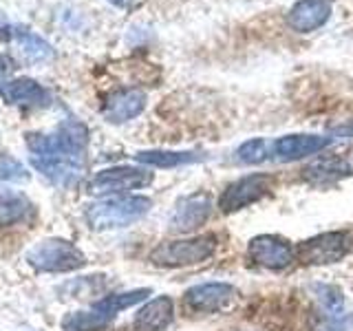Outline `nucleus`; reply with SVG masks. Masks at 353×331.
I'll use <instances>...</instances> for the list:
<instances>
[{"mask_svg":"<svg viewBox=\"0 0 353 331\" xmlns=\"http://www.w3.org/2000/svg\"><path fill=\"white\" fill-rule=\"evenodd\" d=\"M29 265L36 272H73L84 268V254L77 250L73 243L62 239H47L38 243L36 248L27 254Z\"/></svg>","mask_w":353,"mask_h":331,"instance_id":"4","label":"nucleus"},{"mask_svg":"<svg viewBox=\"0 0 353 331\" xmlns=\"http://www.w3.org/2000/svg\"><path fill=\"white\" fill-rule=\"evenodd\" d=\"M272 152V143H268L265 139H250L245 143H241L239 150H236V161L239 163H245V166H252V163H261L270 157Z\"/></svg>","mask_w":353,"mask_h":331,"instance_id":"23","label":"nucleus"},{"mask_svg":"<svg viewBox=\"0 0 353 331\" xmlns=\"http://www.w3.org/2000/svg\"><path fill=\"white\" fill-rule=\"evenodd\" d=\"M316 296L320 305L325 307V312L331 318H342V312H345V298H342L340 287L336 285H316Z\"/></svg>","mask_w":353,"mask_h":331,"instance_id":"22","label":"nucleus"},{"mask_svg":"<svg viewBox=\"0 0 353 331\" xmlns=\"http://www.w3.org/2000/svg\"><path fill=\"white\" fill-rule=\"evenodd\" d=\"M7 71H9V62H7V58L0 55V80H3V77L7 75Z\"/></svg>","mask_w":353,"mask_h":331,"instance_id":"25","label":"nucleus"},{"mask_svg":"<svg viewBox=\"0 0 353 331\" xmlns=\"http://www.w3.org/2000/svg\"><path fill=\"white\" fill-rule=\"evenodd\" d=\"M216 243L214 234L165 241L150 252V261L159 268H188V265L205 263L216 252Z\"/></svg>","mask_w":353,"mask_h":331,"instance_id":"3","label":"nucleus"},{"mask_svg":"<svg viewBox=\"0 0 353 331\" xmlns=\"http://www.w3.org/2000/svg\"><path fill=\"white\" fill-rule=\"evenodd\" d=\"M351 252V237L345 230L323 232V234L303 241L296 248V259L303 265H331Z\"/></svg>","mask_w":353,"mask_h":331,"instance_id":"5","label":"nucleus"},{"mask_svg":"<svg viewBox=\"0 0 353 331\" xmlns=\"http://www.w3.org/2000/svg\"><path fill=\"white\" fill-rule=\"evenodd\" d=\"M135 159L143 166H154V168H176V166L199 161L201 154L181 150H141L135 154Z\"/></svg>","mask_w":353,"mask_h":331,"instance_id":"18","label":"nucleus"},{"mask_svg":"<svg viewBox=\"0 0 353 331\" xmlns=\"http://www.w3.org/2000/svg\"><path fill=\"white\" fill-rule=\"evenodd\" d=\"M329 143L331 139L323 135H285L272 143V152L281 161H296L325 150Z\"/></svg>","mask_w":353,"mask_h":331,"instance_id":"13","label":"nucleus"},{"mask_svg":"<svg viewBox=\"0 0 353 331\" xmlns=\"http://www.w3.org/2000/svg\"><path fill=\"white\" fill-rule=\"evenodd\" d=\"M108 325V320L104 316H99L97 312H75L69 314L62 320L64 331H99Z\"/></svg>","mask_w":353,"mask_h":331,"instance_id":"21","label":"nucleus"},{"mask_svg":"<svg viewBox=\"0 0 353 331\" xmlns=\"http://www.w3.org/2000/svg\"><path fill=\"white\" fill-rule=\"evenodd\" d=\"M353 174V163L345 157H325L305 168V179L312 183H327Z\"/></svg>","mask_w":353,"mask_h":331,"instance_id":"16","label":"nucleus"},{"mask_svg":"<svg viewBox=\"0 0 353 331\" xmlns=\"http://www.w3.org/2000/svg\"><path fill=\"white\" fill-rule=\"evenodd\" d=\"M174 309L168 296L152 298L150 303L143 305L135 316V329L137 331H163L172 323Z\"/></svg>","mask_w":353,"mask_h":331,"instance_id":"15","label":"nucleus"},{"mask_svg":"<svg viewBox=\"0 0 353 331\" xmlns=\"http://www.w3.org/2000/svg\"><path fill=\"white\" fill-rule=\"evenodd\" d=\"M214 210L212 197L205 192H194L183 197L179 203H176L174 212L170 214L168 225L172 232H179V234H188V232H194L196 228H201L205 221L210 219Z\"/></svg>","mask_w":353,"mask_h":331,"instance_id":"10","label":"nucleus"},{"mask_svg":"<svg viewBox=\"0 0 353 331\" xmlns=\"http://www.w3.org/2000/svg\"><path fill=\"white\" fill-rule=\"evenodd\" d=\"M0 97L14 106H47L51 99L47 88L36 80H29V77L3 82L0 84Z\"/></svg>","mask_w":353,"mask_h":331,"instance_id":"14","label":"nucleus"},{"mask_svg":"<svg viewBox=\"0 0 353 331\" xmlns=\"http://www.w3.org/2000/svg\"><path fill=\"white\" fill-rule=\"evenodd\" d=\"M236 290L230 283H201L183 294V303L196 314H216L236 301Z\"/></svg>","mask_w":353,"mask_h":331,"instance_id":"9","label":"nucleus"},{"mask_svg":"<svg viewBox=\"0 0 353 331\" xmlns=\"http://www.w3.org/2000/svg\"><path fill=\"white\" fill-rule=\"evenodd\" d=\"M331 16V0H298L287 14V25L298 33L320 29Z\"/></svg>","mask_w":353,"mask_h":331,"instance_id":"11","label":"nucleus"},{"mask_svg":"<svg viewBox=\"0 0 353 331\" xmlns=\"http://www.w3.org/2000/svg\"><path fill=\"white\" fill-rule=\"evenodd\" d=\"M146 296H150V290H130V292H121V294H110V296L102 298V301H97L91 309L97 312L99 316H104L106 320H110L119 312H124V309L141 303Z\"/></svg>","mask_w":353,"mask_h":331,"instance_id":"17","label":"nucleus"},{"mask_svg":"<svg viewBox=\"0 0 353 331\" xmlns=\"http://www.w3.org/2000/svg\"><path fill=\"white\" fill-rule=\"evenodd\" d=\"M272 177L263 172H254L248 177H241L239 181L230 183L223 194L219 197V208L223 214L239 212V210L248 208L250 203H256L259 199L270 194L272 190Z\"/></svg>","mask_w":353,"mask_h":331,"instance_id":"6","label":"nucleus"},{"mask_svg":"<svg viewBox=\"0 0 353 331\" xmlns=\"http://www.w3.org/2000/svg\"><path fill=\"white\" fill-rule=\"evenodd\" d=\"M152 208L148 197H110L86 208L84 219L91 230H119L143 219Z\"/></svg>","mask_w":353,"mask_h":331,"instance_id":"2","label":"nucleus"},{"mask_svg":"<svg viewBox=\"0 0 353 331\" xmlns=\"http://www.w3.org/2000/svg\"><path fill=\"white\" fill-rule=\"evenodd\" d=\"M152 181V172L132 166H117V168L99 170L91 181L93 194H119L128 190H139Z\"/></svg>","mask_w":353,"mask_h":331,"instance_id":"7","label":"nucleus"},{"mask_svg":"<svg viewBox=\"0 0 353 331\" xmlns=\"http://www.w3.org/2000/svg\"><path fill=\"white\" fill-rule=\"evenodd\" d=\"M143 108H146V93L139 88H124V91L108 95L102 113L110 124H124L137 117Z\"/></svg>","mask_w":353,"mask_h":331,"instance_id":"12","label":"nucleus"},{"mask_svg":"<svg viewBox=\"0 0 353 331\" xmlns=\"http://www.w3.org/2000/svg\"><path fill=\"white\" fill-rule=\"evenodd\" d=\"M31 201L20 192H0V228L22 223L31 214Z\"/></svg>","mask_w":353,"mask_h":331,"instance_id":"19","label":"nucleus"},{"mask_svg":"<svg viewBox=\"0 0 353 331\" xmlns=\"http://www.w3.org/2000/svg\"><path fill=\"white\" fill-rule=\"evenodd\" d=\"M27 170L20 161L11 159V157H0V183L5 181H25L27 179Z\"/></svg>","mask_w":353,"mask_h":331,"instance_id":"24","label":"nucleus"},{"mask_svg":"<svg viewBox=\"0 0 353 331\" xmlns=\"http://www.w3.org/2000/svg\"><path fill=\"white\" fill-rule=\"evenodd\" d=\"M88 130L80 121H64L51 135L29 132L27 148L31 163L58 185H73L84 174V148Z\"/></svg>","mask_w":353,"mask_h":331,"instance_id":"1","label":"nucleus"},{"mask_svg":"<svg viewBox=\"0 0 353 331\" xmlns=\"http://www.w3.org/2000/svg\"><path fill=\"white\" fill-rule=\"evenodd\" d=\"M248 257L252 263L261 265L265 270H285L290 268L296 259V250L290 245V241L274 234H259L250 241Z\"/></svg>","mask_w":353,"mask_h":331,"instance_id":"8","label":"nucleus"},{"mask_svg":"<svg viewBox=\"0 0 353 331\" xmlns=\"http://www.w3.org/2000/svg\"><path fill=\"white\" fill-rule=\"evenodd\" d=\"M108 3H113L115 7H130L132 0H108Z\"/></svg>","mask_w":353,"mask_h":331,"instance_id":"26","label":"nucleus"},{"mask_svg":"<svg viewBox=\"0 0 353 331\" xmlns=\"http://www.w3.org/2000/svg\"><path fill=\"white\" fill-rule=\"evenodd\" d=\"M14 38L18 42V47L22 49V53H25L31 62H42V60L53 58V47L44 38L36 36V33H31L22 27L18 29L14 27Z\"/></svg>","mask_w":353,"mask_h":331,"instance_id":"20","label":"nucleus"}]
</instances>
